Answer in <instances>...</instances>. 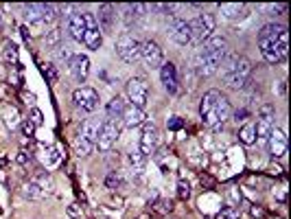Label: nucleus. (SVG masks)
<instances>
[{
	"label": "nucleus",
	"mask_w": 291,
	"mask_h": 219,
	"mask_svg": "<svg viewBox=\"0 0 291 219\" xmlns=\"http://www.w3.org/2000/svg\"><path fill=\"white\" fill-rule=\"evenodd\" d=\"M83 24H86V31H90V29H99V22H96L94 14H83Z\"/></svg>",
	"instance_id": "obj_49"
},
{
	"label": "nucleus",
	"mask_w": 291,
	"mask_h": 219,
	"mask_svg": "<svg viewBox=\"0 0 291 219\" xmlns=\"http://www.w3.org/2000/svg\"><path fill=\"white\" fill-rule=\"evenodd\" d=\"M280 171H282V169L278 167V164H271V167H269V173L271 175H280Z\"/></svg>",
	"instance_id": "obj_57"
},
{
	"label": "nucleus",
	"mask_w": 291,
	"mask_h": 219,
	"mask_svg": "<svg viewBox=\"0 0 291 219\" xmlns=\"http://www.w3.org/2000/svg\"><path fill=\"white\" fill-rule=\"evenodd\" d=\"M215 27H217V20H215L213 14H202V16H197L195 20H191V22H189V29H191V44L202 46L204 42L208 40L210 35H213Z\"/></svg>",
	"instance_id": "obj_1"
},
{
	"label": "nucleus",
	"mask_w": 291,
	"mask_h": 219,
	"mask_svg": "<svg viewBox=\"0 0 291 219\" xmlns=\"http://www.w3.org/2000/svg\"><path fill=\"white\" fill-rule=\"evenodd\" d=\"M118 134H120V127H118L116 121H105V123L101 125V132H99V138H96L94 147H99V151H103V154L110 151L112 145L116 143Z\"/></svg>",
	"instance_id": "obj_7"
},
{
	"label": "nucleus",
	"mask_w": 291,
	"mask_h": 219,
	"mask_svg": "<svg viewBox=\"0 0 291 219\" xmlns=\"http://www.w3.org/2000/svg\"><path fill=\"white\" fill-rule=\"evenodd\" d=\"M178 197L182 199V202H186V199L191 197V184H189V180H178Z\"/></svg>",
	"instance_id": "obj_39"
},
{
	"label": "nucleus",
	"mask_w": 291,
	"mask_h": 219,
	"mask_svg": "<svg viewBox=\"0 0 291 219\" xmlns=\"http://www.w3.org/2000/svg\"><path fill=\"white\" fill-rule=\"evenodd\" d=\"M199 182H202L204 188H213V186L217 184V180L213 178V175H208V173H202V175H199Z\"/></svg>",
	"instance_id": "obj_51"
},
{
	"label": "nucleus",
	"mask_w": 291,
	"mask_h": 219,
	"mask_svg": "<svg viewBox=\"0 0 291 219\" xmlns=\"http://www.w3.org/2000/svg\"><path fill=\"white\" fill-rule=\"evenodd\" d=\"M215 219H239V208H230V206H223V208L217 212Z\"/></svg>",
	"instance_id": "obj_41"
},
{
	"label": "nucleus",
	"mask_w": 291,
	"mask_h": 219,
	"mask_svg": "<svg viewBox=\"0 0 291 219\" xmlns=\"http://www.w3.org/2000/svg\"><path fill=\"white\" fill-rule=\"evenodd\" d=\"M22 195L27 197V199H42V197H46V193L42 191V188H40L38 184H35L33 180H29L27 184L22 186Z\"/></svg>",
	"instance_id": "obj_31"
},
{
	"label": "nucleus",
	"mask_w": 291,
	"mask_h": 219,
	"mask_svg": "<svg viewBox=\"0 0 291 219\" xmlns=\"http://www.w3.org/2000/svg\"><path fill=\"white\" fill-rule=\"evenodd\" d=\"M99 27L105 33H114L116 29V7L114 5H101L99 7Z\"/></svg>",
	"instance_id": "obj_14"
},
{
	"label": "nucleus",
	"mask_w": 291,
	"mask_h": 219,
	"mask_svg": "<svg viewBox=\"0 0 291 219\" xmlns=\"http://www.w3.org/2000/svg\"><path fill=\"white\" fill-rule=\"evenodd\" d=\"M44 46L48 48V51H55L57 46H62V29L59 27L48 29V31L44 33Z\"/></svg>",
	"instance_id": "obj_24"
},
{
	"label": "nucleus",
	"mask_w": 291,
	"mask_h": 219,
	"mask_svg": "<svg viewBox=\"0 0 291 219\" xmlns=\"http://www.w3.org/2000/svg\"><path fill=\"white\" fill-rule=\"evenodd\" d=\"M274 119H258L256 125H254V132H256V138H260V141H267L271 130H274Z\"/></svg>",
	"instance_id": "obj_25"
},
{
	"label": "nucleus",
	"mask_w": 291,
	"mask_h": 219,
	"mask_svg": "<svg viewBox=\"0 0 291 219\" xmlns=\"http://www.w3.org/2000/svg\"><path fill=\"white\" fill-rule=\"evenodd\" d=\"M160 79L162 83H165V88L169 90V92H178V68H175L173 62H162L160 66Z\"/></svg>",
	"instance_id": "obj_15"
},
{
	"label": "nucleus",
	"mask_w": 291,
	"mask_h": 219,
	"mask_svg": "<svg viewBox=\"0 0 291 219\" xmlns=\"http://www.w3.org/2000/svg\"><path fill=\"white\" fill-rule=\"evenodd\" d=\"M20 96H22V103H24V105L35 107V94H33V92H27V90H22Z\"/></svg>",
	"instance_id": "obj_53"
},
{
	"label": "nucleus",
	"mask_w": 291,
	"mask_h": 219,
	"mask_svg": "<svg viewBox=\"0 0 291 219\" xmlns=\"http://www.w3.org/2000/svg\"><path fill=\"white\" fill-rule=\"evenodd\" d=\"M252 70H254V66H252L250 59H247V57H241L239 64H236V68L226 77L228 88H232V90L245 88L247 81H250V77H252Z\"/></svg>",
	"instance_id": "obj_4"
},
{
	"label": "nucleus",
	"mask_w": 291,
	"mask_h": 219,
	"mask_svg": "<svg viewBox=\"0 0 291 219\" xmlns=\"http://www.w3.org/2000/svg\"><path fill=\"white\" fill-rule=\"evenodd\" d=\"M250 215H252V217H258V219H263V217H265V210L260 208V206H252V208H250Z\"/></svg>",
	"instance_id": "obj_56"
},
{
	"label": "nucleus",
	"mask_w": 291,
	"mask_h": 219,
	"mask_svg": "<svg viewBox=\"0 0 291 219\" xmlns=\"http://www.w3.org/2000/svg\"><path fill=\"white\" fill-rule=\"evenodd\" d=\"M29 121L35 125V127H40V125H44V114H42V110L38 107H31V114H29Z\"/></svg>",
	"instance_id": "obj_44"
},
{
	"label": "nucleus",
	"mask_w": 291,
	"mask_h": 219,
	"mask_svg": "<svg viewBox=\"0 0 291 219\" xmlns=\"http://www.w3.org/2000/svg\"><path fill=\"white\" fill-rule=\"evenodd\" d=\"M105 186L107 188H112V191H116V188L123 186V178H120V173L118 171H110L105 175Z\"/></svg>",
	"instance_id": "obj_38"
},
{
	"label": "nucleus",
	"mask_w": 291,
	"mask_h": 219,
	"mask_svg": "<svg viewBox=\"0 0 291 219\" xmlns=\"http://www.w3.org/2000/svg\"><path fill=\"white\" fill-rule=\"evenodd\" d=\"M20 33H22V38H24V40L31 38V33H29V29H27V27H20Z\"/></svg>",
	"instance_id": "obj_58"
},
{
	"label": "nucleus",
	"mask_w": 291,
	"mask_h": 219,
	"mask_svg": "<svg viewBox=\"0 0 291 219\" xmlns=\"http://www.w3.org/2000/svg\"><path fill=\"white\" fill-rule=\"evenodd\" d=\"M274 219H282V217H274Z\"/></svg>",
	"instance_id": "obj_63"
},
{
	"label": "nucleus",
	"mask_w": 291,
	"mask_h": 219,
	"mask_svg": "<svg viewBox=\"0 0 291 219\" xmlns=\"http://www.w3.org/2000/svg\"><path fill=\"white\" fill-rule=\"evenodd\" d=\"M125 107H127L125 99L116 94L110 103H107V107H105V112H107V121H116V119H120V114H123V110H125Z\"/></svg>",
	"instance_id": "obj_22"
},
{
	"label": "nucleus",
	"mask_w": 291,
	"mask_h": 219,
	"mask_svg": "<svg viewBox=\"0 0 291 219\" xmlns=\"http://www.w3.org/2000/svg\"><path fill=\"white\" fill-rule=\"evenodd\" d=\"M140 57L144 59V64H147L149 68H160L162 62H165L162 48L158 46V42H154V40L142 42V46H140Z\"/></svg>",
	"instance_id": "obj_11"
},
{
	"label": "nucleus",
	"mask_w": 291,
	"mask_h": 219,
	"mask_svg": "<svg viewBox=\"0 0 291 219\" xmlns=\"http://www.w3.org/2000/svg\"><path fill=\"white\" fill-rule=\"evenodd\" d=\"M127 96H129L131 105L144 110L147 105V96H149V88H147V81L142 77H131L127 81Z\"/></svg>",
	"instance_id": "obj_5"
},
{
	"label": "nucleus",
	"mask_w": 291,
	"mask_h": 219,
	"mask_svg": "<svg viewBox=\"0 0 291 219\" xmlns=\"http://www.w3.org/2000/svg\"><path fill=\"white\" fill-rule=\"evenodd\" d=\"M42 16H44V5H27L24 7V20L35 24V27H44L42 24Z\"/></svg>",
	"instance_id": "obj_21"
},
{
	"label": "nucleus",
	"mask_w": 291,
	"mask_h": 219,
	"mask_svg": "<svg viewBox=\"0 0 291 219\" xmlns=\"http://www.w3.org/2000/svg\"><path fill=\"white\" fill-rule=\"evenodd\" d=\"M282 31H287L282 24H271V22L265 24V27L258 31V48H260V53L274 46L278 42V38L282 35Z\"/></svg>",
	"instance_id": "obj_10"
},
{
	"label": "nucleus",
	"mask_w": 291,
	"mask_h": 219,
	"mask_svg": "<svg viewBox=\"0 0 291 219\" xmlns=\"http://www.w3.org/2000/svg\"><path fill=\"white\" fill-rule=\"evenodd\" d=\"M20 127H22V134H24L27 138H33V136H35V130H38V127H35L29 119H27V121H22Z\"/></svg>",
	"instance_id": "obj_46"
},
{
	"label": "nucleus",
	"mask_w": 291,
	"mask_h": 219,
	"mask_svg": "<svg viewBox=\"0 0 291 219\" xmlns=\"http://www.w3.org/2000/svg\"><path fill=\"white\" fill-rule=\"evenodd\" d=\"M5 59H7V62L18 64V48L14 44H7V48H5Z\"/></svg>",
	"instance_id": "obj_48"
},
{
	"label": "nucleus",
	"mask_w": 291,
	"mask_h": 219,
	"mask_svg": "<svg viewBox=\"0 0 291 219\" xmlns=\"http://www.w3.org/2000/svg\"><path fill=\"white\" fill-rule=\"evenodd\" d=\"M72 101L77 107H81L83 112H94L99 107V92L90 86H81L72 92Z\"/></svg>",
	"instance_id": "obj_6"
},
{
	"label": "nucleus",
	"mask_w": 291,
	"mask_h": 219,
	"mask_svg": "<svg viewBox=\"0 0 291 219\" xmlns=\"http://www.w3.org/2000/svg\"><path fill=\"white\" fill-rule=\"evenodd\" d=\"M127 160H129V164H131L134 169H142L144 162H147V156H142L140 149H131L129 156H127Z\"/></svg>",
	"instance_id": "obj_37"
},
{
	"label": "nucleus",
	"mask_w": 291,
	"mask_h": 219,
	"mask_svg": "<svg viewBox=\"0 0 291 219\" xmlns=\"http://www.w3.org/2000/svg\"><path fill=\"white\" fill-rule=\"evenodd\" d=\"M239 141L243 145H254V143H256V132H254L252 123H247V125H243L239 130Z\"/></svg>",
	"instance_id": "obj_34"
},
{
	"label": "nucleus",
	"mask_w": 291,
	"mask_h": 219,
	"mask_svg": "<svg viewBox=\"0 0 291 219\" xmlns=\"http://www.w3.org/2000/svg\"><path fill=\"white\" fill-rule=\"evenodd\" d=\"M140 46H142L140 40H136L134 35H129V33H123L116 40V55L123 59V62L134 64L140 59Z\"/></svg>",
	"instance_id": "obj_3"
},
{
	"label": "nucleus",
	"mask_w": 291,
	"mask_h": 219,
	"mask_svg": "<svg viewBox=\"0 0 291 219\" xmlns=\"http://www.w3.org/2000/svg\"><path fill=\"white\" fill-rule=\"evenodd\" d=\"M142 9H144L142 5H127L125 16H123V20H125V27H127V29H129L131 24H136V22H138V18L142 16V14H140Z\"/></svg>",
	"instance_id": "obj_30"
},
{
	"label": "nucleus",
	"mask_w": 291,
	"mask_h": 219,
	"mask_svg": "<svg viewBox=\"0 0 291 219\" xmlns=\"http://www.w3.org/2000/svg\"><path fill=\"white\" fill-rule=\"evenodd\" d=\"M68 66V72H70V77L75 79L77 83H83L88 79L90 75V59H88V55H72L70 57V62L66 64Z\"/></svg>",
	"instance_id": "obj_9"
},
{
	"label": "nucleus",
	"mask_w": 291,
	"mask_h": 219,
	"mask_svg": "<svg viewBox=\"0 0 291 219\" xmlns=\"http://www.w3.org/2000/svg\"><path fill=\"white\" fill-rule=\"evenodd\" d=\"M278 92H280V94H284V92H287V83H280V88H278Z\"/></svg>",
	"instance_id": "obj_59"
},
{
	"label": "nucleus",
	"mask_w": 291,
	"mask_h": 219,
	"mask_svg": "<svg viewBox=\"0 0 291 219\" xmlns=\"http://www.w3.org/2000/svg\"><path fill=\"white\" fill-rule=\"evenodd\" d=\"M66 212H68V217H72V219H79L81 217V212H83V208L79 206L77 202H72V204H68V208H66Z\"/></svg>",
	"instance_id": "obj_50"
},
{
	"label": "nucleus",
	"mask_w": 291,
	"mask_h": 219,
	"mask_svg": "<svg viewBox=\"0 0 291 219\" xmlns=\"http://www.w3.org/2000/svg\"><path fill=\"white\" fill-rule=\"evenodd\" d=\"M267 143H269V154H271V158H282L284 154H287V149H289L287 134H284L280 127H274V130H271Z\"/></svg>",
	"instance_id": "obj_12"
},
{
	"label": "nucleus",
	"mask_w": 291,
	"mask_h": 219,
	"mask_svg": "<svg viewBox=\"0 0 291 219\" xmlns=\"http://www.w3.org/2000/svg\"><path fill=\"white\" fill-rule=\"evenodd\" d=\"M96 219H110V217H103V215H99V217H96Z\"/></svg>",
	"instance_id": "obj_61"
},
{
	"label": "nucleus",
	"mask_w": 291,
	"mask_h": 219,
	"mask_svg": "<svg viewBox=\"0 0 291 219\" xmlns=\"http://www.w3.org/2000/svg\"><path fill=\"white\" fill-rule=\"evenodd\" d=\"M247 117H250V110H247V107H239V110H234V112H232V121H234V123H243Z\"/></svg>",
	"instance_id": "obj_47"
},
{
	"label": "nucleus",
	"mask_w": 291,
	"mask_h": 219,
	"mask_svg": "<svg viewBox=\"0 0 291 219\" xmlns=\"http://www.w3.org/2000/svg\"><path fill=\"white\" fill-rule=\"evenodd\" d=\"M120 119H123V125L131 130V127H140L147 117H144V110L136 107V105H127L123 110V114H120Z\"/></svg>",
	"instance_id": "obj_16"
},
{
	"label": "nucleus",
	"mask_w": 291,
	"mask_h": 219,
	"mask_svg": "<svg viewBox=\"0 0 291 219\" xmlns=\"http://www.w3.org/2000/svg\"><path fill=\"white\" fill-rule=\"evenodd\" d=\"M68 33L72 40L83 42V35H86V24H83V14H70L68 18Z\"/></svg>",
	"instance_id": "obj_17"
},
{
	"label": "nucleus",
	"mask_w": 291,
	"mask_h": 219,
	"mask_svg": "<svg viewBox=\"0 0 291 219\" xmlns=\"http://www.w3.org/2000/svg\"><path fill=\"white\" fill-rule=\"evenodd\" d=\"M230 103H228V99L226 96H219V101H217V105H215V121H217V125H223L226 123V119H230Z\"/></svg>",
	"instance_id": "obj_23"
},
{
	"label": "nucleus",
	"mask_w": 291,
	"mask_h": 219,
	"mask_svg": "<svg viewBox=\"0 0 291 219\" xmlns=\"http://www.w3.org/2000/svg\"><path fill=\"white\" fill-rule=\"evenodd\" d=\"M59 160H62V147L59 145H51L46 151V164L48 167H55Z\"/></svg>",
	"instance_id": "obj_36"
},
{
	"label": "nucleus",
	"mask_w": 291,
	"mask_h": 219,
	"mask_svg": "<svg viewBox=\"0 0 291 219\" xmlns=\"http://www.w3.org/2000/svg\"><path fill=\"white\" fill-rule=\"evenodd\" d=\"M276 199H278V202H280V204H284V202H287V188H278V191H276Z\"/></svg>",
	"instance_id": "obj_55"
},
{
	"label": "nucleus",
	"mask_w": 291,
	"mask_h": 219,
	"mask_svg": "<svg viewBox=\"0 0 291 219\" xmlns=\"http://www.w3.org/2000/svg\"><path fill=\"white\" fill-rule=\"evenodd\" d=\"M239 55L236 53H226L223 55V59H221V66H219V70H221V75L223 77H228L230 72H232L234 68H236V64H239Z\"/></svg>",
	"instance_id": "obj_29"
},
{
	"label": "nucleus",
	"mask_w": 291,
	"mask_h": 219,
	"mask_svg": "<svg viewBox=\"0 0 291 219\" xmlns=\"http://www.w3.org/2000/svg\"><path fill=\"white\" fill-rule=\"evenodd\" d=\"M70 57H72V53H70V48L62 44V46H57L55 51H53V62H57V64H68L70 62Z\"/></svg>",
	"instance_id": "obj_35"
},
{
	"label": "nucleus",
	"mask_w": 291,
	"mask_h": 219,
	"mask_svg": "<svg viewBox=\"0 0 291 219\" xmlns=\"http://www.w3.org/2000/svg\"><path fill=\"white\" fill-rule=\"evenodd\" d=\"M55 11H57V7L55 5H44V16H42V24H51L53 20H55Z\"/></svg>",
	"instance_id": "obj_43"
},
{
	"label": "nucleus",
	"mask_w": 291,
	"mask_h": 219,
	"mask_svg": "<svg viewBox=\"0 0 291 219\" xmlns=\"http://www.w3.org/2000/svg\"><path fill=\"white\" fill-rule=\"evenodd\" d=\"M138 219H151V215H147V212H142V215L138 217Z\"/></svg>",
	"instance_id": "obj_60"
},
{
	"label": "nucleus",
	"mask_w": 291,
	"mask_h": 219,
	"mask_svg": "<svg viewBox=\"0 0 291 219\" xmlns=\"http://www.w3.org/2000/svg\"><path fill=\"white\" fill-rule=\"evenodd\" d=\"M149 206L158 212V215H169V212L173 210V202H171V199L158 197V195H154V199H149Z\"/></svg>",
	"instance_id": "obj_28"
},
{
	"label": "nucleus",
	"mask_w": 291,
	"mask_h": 219,
	"mask_svg": "<svg viewBox=\"0 0 291 219\" xmlns=\"http://www.w3.org/2000/svg\"><path fill=\"white\" fill-rule=\"evenodd\" d=\"M169 35L175 44L180 46H189L191 44V29H189V22L184 20H173L171 27H169Z\"/></svg>",
	"instance_id": "obj_13"
},
{
	"label": "nucleus",
	"mask_w": 291,
	"mask_h": 219,
	"mask_svg": "<svg viewBox=\"0 0 291 219\" xmlns=\"http://www.w3.org/2000/svg\"><path fill=\"white\" fill-rule=\"evenodd\" d=\"M158 143H160V132L154 123H142V136H140V154L142 156H151L156 154Z\"/></svg>",
	"instance_id": "obj_8"
},
{
	"label": "nucleus",
	"mask_w": 291,
	"mask_h": 219,
	"mask_svg": "<svg viewBox=\"0 0 291 219\" xmlns=\"http://www.w3.org/2000/svg\"><path fill=\"white\" fill-rule=\"evenodd\" d=\"M219 11L228 18V20H241V18L247 16L245 5H241V3H221Z\"/></svg>",
	"instance_id": "obj_18"
},
{
	"label": "nucleus",
	"mask_w": 291,
	"mask_h": 219,
	"mask_svg": "<svg viewBox=\"0 0 291 219\" xmlns=\"http://www.w3.org/2000/svg\"><path fill=\"white\" fill-rule=\"evenodd\" d=\"M29 160H31V156H29V154H27V151H24V149H22L20 154L16 156V162H18V164H22V167H24V164H29Z\"/></svg>",
	"instance_id": "obj_54"
},
{
	"label": "nucleus",
	"mask_w": 291,
	"mask_h": 219,
	"mask_svg": "<svg viewBox=\"0 0 291 219\" xmlns=\"http://www.w3.org/2000/svg\"><path fill=\"white\" fill-rule=\"evenodd\" d=\"M226 197H228V206H230V208H234V206H239V202H241V193H239V188H228V191H226Z\"/></svg>",
	"instance_id": "obj_42"
},
{
	"label": "nucleus",
	"mask_w": 291,
	"mask_h": 219,
	"mask_svg": "<svg viewBox=\"0 0 291 219\" xmlns=\"http://www.w3.org/2000/svg\"><path fill=\"white\" fill-rule=\"evenodd\" d=\"M83 44H86L90 51H99L101 44H103V35L99 29H90V31H86V35H83Z\"/></svg>",
	"instance_id": "obj_27"
},
{
	"label": "nucleus",
	"mask_w": 291,
	"mask_h": 219,
	"mask_svg": "<svg viewBox=\"0 0 291 219\" xmlns=\"http://www.w3.org/2000/svg\"><path fill=\"white\" fill-rule=\"evenodd\" d=\"M44 75H46V81H48V83H57L59 72H57V68H55V66H53V64L44 66Z\"/></svg>",
	"instance_id": "obj_45"
},
{
	"label": "nucleus",
	"mask_w": 291,
	"mask_h": 219,
	"mask_svg": "<svg viewBox=\"0 0 291 219\" xmlns=\"http://www.w3.org/2000/svg\"><path fill=\"white\" fill-rule=\"evenodd\" d=\"M226 48H228V40L223 38V35L213 33L202 44V53H219V51H226Z\"/></svg>",
	"instance_id": "obj_20"
},
{
	"label": "nucleus",
	"mask_w": 291,
	"mask_h": 219,
	"mask_svg": "<svg viewBox=\"0 0 291 219\" xmlns=\"http://www.w3.org/2000/svg\"><path fill=\"white\" fill-rule=\"evenodd\" d=\"M169 130L171 132H178V130H182V127H184V121H182L180 117H171V121H169Z\"/></svg>",
	"instance_id": "obj_52"
},
{
	"label": "nucleus",
	"mask_w": 291,
	"mask_h": 219,
	"mask_svg": "<svg viewBox=\"0 0 291 219\" xmlns=\"http://www.w3.org/2000/svg\"><path fill=\"white\" fill-rule=\"evenodd\" d=\"M33 182H35V184H38V186L42 188V191L46 193V195H51V193H53V188H55V180H53V175L48 173V171H42V173H38V175H35V178H33Z\"/></svg>",
	"instance_id": "obj_26"
},
{
	"label": "nucleus",
	"mask_w": 291,
	"mask_h": 219,
	"mask_svg": "<svg viewBox=\"0 0 291 219\" xmlns=\"http://www.w3.org/2000/svg\"><path fill=\"white\" fill-rule=\"evenodd\" d=\"M72 147H75V154H77V156L86 158V156L92 154L94 143H90V141H86V138H81V136H79L77 141H75V145H72Z\"/></svg>",
	"instance_id": "obj_33"
},
{
	"label": "nucleus",
	"mask_w": 291,
	"mask_h": 219,
	"mask_svg": "<svg viewBox=\"0 0 291 219\" xmlns=\"http://www.w3.org/2000/svg\"><path fill=\"white\" fill-rule=\"evenodd\" d=\"M101 125L103 121L99 119H88L86 123L81 125V138H86L90 143H96V138H99V132H101Z\"/></svg>",
	"instance_id": "obj_19"
},
{
	"label": "nucleus",
	"mask_w": 291,
	"mask_h": 219,
	"mask_svg": "<svg viewBox=\"0 0 291 219\" xmlns=\"http://www.w3.org/2000/svg\"><path fill=\"white\" fill-rule=\"evenodd\" d=\"M0 27H3V16H0Z\"/></svg>",
	"instance_id": "obj_62"
},
{
	"label": "nucleus",
	"mask_w": 291,
	"mask_h": 219,
	"mask_svg": "<svg viewBox=\"0 0 291 219\" xmlns=\"http://www.w3.org/2000/svg\"><path fill=\"white\" fill-rule=\"evenodd\" d=\"M3 121H5V125H7V130H16L18 125L22 123L20 121V112H18L16 107H7L3 112Z\"/></svg>",
	"instance_id": "obj_32"
},
{
	"label": "nucleus",
	"mask_w": 291,
	"mask_h": 219,
	"mask_svg": "<svg viewBox=\"0 0 291 219\" xmlns=\"http://www.w3.org/2000/svg\"><path fill=\"white\" fill-rule=\"evenodd\" d=\"M274 114H276V107L271 105V103H263V105L258 107L256 117L258 119H274Z\"/></svg>",
	"instance_id": "obj_40"
},
{
	"label": "nucleus",
	"mask_w": 291,
	"mask_h": 219,
	"mask_svg": "<svg viewBox=\"0 0 291 219\" xmlns=\"http://www.w3.org/2000/svg\"><path fill=\"white\" fill-rule=\"evenodd\" d=\"M219 96H221L219 90H208V92L202 96V101H199V117H202L204 125H208L213 132L223 130V125H217V121H215V105H217V101H219Z\"/></svg>",
	"instance_id": "obj_2"
}]
</instances>
